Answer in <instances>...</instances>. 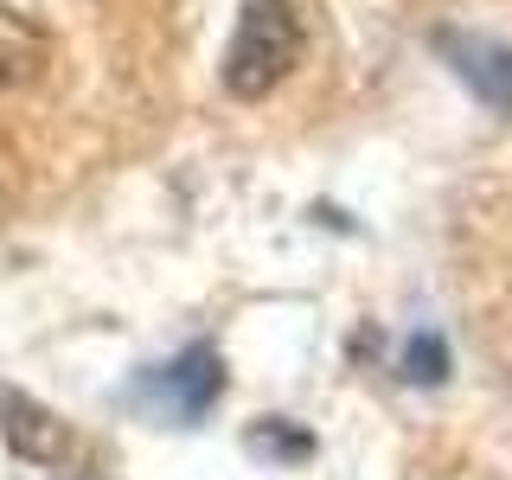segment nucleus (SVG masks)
<instances>
[{
	"instance_id": "obj_6",
	"label": "nucleus",
	"mask_w": 512,
	"mask_h": 480,
	"mask_svg": "<svg viewBox=\"0 0 512 480\" xmlns=\"http://www.w3.org/2000/svg\"><path fill=\"white\" fill-rule=\"evenodd\" d=\"M442 372H448L442 340H436V333H416V340L404 346V378H416V384H442Z\"/></svg>"
},
{
	"instance_id": "obj_2",
	"label": "nucleus",
	"mask_w": 512,
	"mask_h": 480,
	"mask_svg": "<svg viewBox=\"0 0 512 480\" xmlns=\"http://www.w3.org/2000/svg\"><path fill=\"white\" fill-rule=\"evenodd\" d=\"M218 397H224V359L212 346H186V352H173L167 365H154V372L141 378V404L160 410L180 429H192Z\"/></svg>"
},
{
	"instance_id": "obj_3",
	"label": "nucleus",
	"mask_w": 512,
	"mask_h": 480,
	"mask_svg": "<svg viewBox=\"0 0 512 480\" xmlns=\"http://www.w3.org/2000/svg\"><path fill=\"white\" fill-rule=\"evenodd\" d=\"M436 52L442 64L474 90V103H487L493 116L512 122V45L493 39V32H436Z\"/></svg>"
},
{
	"instance_id": "obj_4",
	"label": "nucleus",
	"mask_w": 512,
	"mask_h": 480,
	"mask_svg": "<svg viewBox=\"0 0 512 480\" xmlns=\"http://www.w3.org/2000/svg\"><path fill=\"white\" fill-rule=\"evenodd\" d=\"M0 436H7V448L20 461H32V468H58V461H71V423H64L58 410H45L39 397L13 391V384H0Z\"/></svg>"
},
{
	"instance_id": "obj_7",
	"label": "nucleus",
	"mask_w": 512,
	"mask_h": 480,
	"mask_svg": "<svg viewBox=\"0 0 512 480\" xmlns=\"http://www.w3.org/2000/svg\"><path fill=\"white\" fill-rule=\"evenodd\" d=\"M250 448H276V455H314V436H301V429H282V416H269V423L250 429Z\"/></svg>"
},
{
	"instance_id": "obj_1",
	"label": "nucleus",
	"mask_w": 512,
	"mask_h": 480,
	"mask_svg": "<svg viewBox=\"0 0 512 480\" xmlns=\"http://www.w3.org/2000/svg\"><path fill=\"white\" fill-rule=\"evenodd\" d=\"M301 58H308V26H301L295 0H244L218 77L237 103H263L301 71Z\"/></svg>"
},
{
	"instance_id": "obj_5",
	"label": "nucleus",
	"mask_w": 512,
	"mask_h": 480,
	"mask_svg": "<svg viewBox=\"0 0 512 480\" xmlns=\"http://www.w3.org/2000/svg\"><path fill=\"white\" fill-rule=\"evenodd\" d=\"M39 64H45V39L13 7H0V90L32 84V77H39Z\"/></svg>"
}]
</instances>
